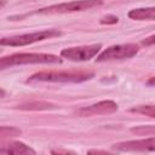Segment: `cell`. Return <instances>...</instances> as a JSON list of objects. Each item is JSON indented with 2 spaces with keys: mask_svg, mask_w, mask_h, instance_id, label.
I'll return each mask as SVG.
<instances>
[{
  "mask_svg": "<svg viewBox=\"0 0 155 155\" xmlns=\"http://www.w3.org/2000/svg\"><path fill=\"white\" fill-rule=\"evenodd\" d=\"M62 63L58 56L51 53H15L0 58V70L23 64H57Z\"/></svg>",
  "mask_w": 155,
  "mask_h": 155,
  "instance_id": "6da1fadb",
  "label": "cell"
},
{
  "mask_svg": "<svg viewBox=\"0 0 155 155\" xmlns=\"http://www.w3.org/2000/svg\"><path fill=\"white\" fill-rule=\"evenodd\" d=\"M93 78L91 71H57V70H45L33 74L28 82H82Z\"/></svg>",
  "mask_w": 155,
  "mask_h": 155,
  "instance_id": "7a4b0ae2",
  "label": "cell"
},
{
  "mask_svg": "<svg viewBox=\"0 0 155 155\" xmlns=\"http://www.w3.org/2000/svg\"><path fill=\"white\" fill-rule=\"evenodd\" d=\"M103 0H79V1H70V2H62L51 5L47 7L39 8L34 12L25 13L23 16H17V18H23L31 15H56V13H70V12H78V11H85L91 7L98 6L102 4Z\"/></svg>",
  "mask_w": 155,
  "mask_h": 155,
  "instance_id": "3957f363",
  "label": "cell"
},
{
  "mask_svg": "<svg viewBox=\"0 0 155 155\" xmlns=\"http://www.w3.org/2000/svg\"><path fill=\"white\" fill-rule=\"evenodd\" d=\"M59 35H62V33L58 29H46V30L27 33V34H21L15 36H6L0 39V46H25L38 41L52 39Z\"/></svg>",
  "mask_w": 155,
  "mask_h": 155,
  "instance_id": "277c9868",
  "label": "cell"
},
{
  "mask_svg": "<svg viewBox=\"0 0 155 155\" xmlns=\"http://www.w3.org/2000/svg\"><path fill=\"white\" fill-rule=\"evenodd\" d=\"M139 51L138 45L136 44H122V45H114L101 52L96 61L97 62H107V61H120V59H128L136 56Z\"/></svg>",
  "mask_w": 155,
  "mask_h": 155,
  "instance_id": "5b68a950",
  "label": "cell"
},
{
  "mask_svg": "<svg viewBox=\"0 0 155 155\" xmlns=\"http://www.w3.org/2000/svg\"><path fill=\"white\" fill-rule=\"evenodd\" d=\"M102 48L101 44H93V45H86V46H79V47H69L61 51V57L67 58L73 62H84L90 61Z\"/></svg>",
  "mask_w": 155,
  "mask_h": 155,
  "instance_id": "8992f818",
  "label": "cell"
},
{
  "mask_svg": "<svg viewBox=\"0 0 155 155\" xmlns=\"http://www.w3.org/2000/svg\"><path fill=\"white\" fill-rule=\"evenodd\" d=\"M113 148L120 151H154L155 138L154 136H150L149 138H145V139L120 142L114 144Z\"/></svg>",
  "mask_w": 155,
  "mask_h": 155,
  "instance_id": "52a82bcc",
  "label": "cell"
},
{
  "mask_svg": "<svg viewBox=\"0 0 155 155\" xmlns=\"http://www.w3.org/2000/svg\"><path fill=\"white\" fill-rule=\"evenodd\" d=\"M117 110V104L114 101H102L96 104L81 108L78 110L79 116H93V115H107L115 113Z\"/></svg>",
  "mask_w": 155,
  "mask_h": 155,
  "instance_id": "ba28073f",
  "label": "cell"
},
{
  "mask_svg": "<svg viewBox=\"0 0 155 155\" xmlns=\"http://www.w3.org/2000/svg\"><path fill=\"white\" fill-rule=\"evenodd\" d=\"M0 154H13V155L33 154L34 155L35 150L22 142H10L0 145Z\"/></svg>",
  "mask_w": 155,
  "mask_h": 155,
  "instance_id": "9c48e42d",
  "label": "cell"
},
{
  "mask_svg": "<svg viewBox=\"0 0 155 155\" xmlns=\"http://www.w3.org/2000/svg\"><path fill=\"white\" fill-rule=\"evenodd\" d=\"M128 18L136 21H154L155 19V7H142L133 8L127 13Z\"/></svg>",
  "mask_w": 155,
  "mask_h": 155,
  "instance_id": "30bf717a",
  "label": "cell"
},
{
  "mask_svg": "<svg viewBox=\"0 0 155 155\" xmlns=\"http://www.w3.org/2000/svg\"><path fill=\"white\" fill-rule=\"evenodd\" d=\"M21 134V130L12 127V126H0V140L12 138Z\"/></svg>",
  "mask_w": 155,
  "mask_h": 155,
  "instance_id": "8fae6325",
  "label": "cell"
},
{
  "mask_svg": "<svg viewBox=\"0 0 155 155\" xmlns=\"http://www.w3.org/2000/svg\"><path fill=\"white\" fill-rule=\"evenodd\" d=\"M131 111L132 113L143 114V115H148L149 117H155L154 105H140V107H136V108H132Z\"/></svg>",
  "mask_w": 155,
  "mask_h": 155,
  "instance_id": "7c38bea8",
  "label": "cell"
},
{
  "mask_svg": "<svg viewBox=\"0 0 155 155\" xmlns=\"http://www.w3.org/2000/svg\"><path fill=\"white\" fill-rule=\"evenodd\" d=\"M131 131L134 132V133H137V134H140V136H143V134H145V133H149L150 136H154V126H153V125H149L148 127H145V126H139V127L132 128Z\"/></svg>",
  "mask_w": 155,
  "mask_h": 155,
  "instance_id": "4fadbf2b",
  "label": "cell"
},
{
  "mask_svg": "<svg viewBox=\"0 0 155 155\" xmlns=\"http://www.w3.org/2000/svg\"><path fill=\"white\" fill-rule=\"evenodd\" d=\"M117 21H119V18H117L116 16L109 15V16H107V17H103V18L101 19V23H102V24H114V23H117Z\"/></svg>",
  "mask_w": 155,
  "mask_h": 155,
  "instance_id": "5bb4252c",
  "label": "cell"
},
{
  "mask_svg": "<svg viewBox=\"0 0 155 155\" xmlns=\"http://www.w3.org/2000/svg\"><path fill=\"white\" fill-rule=\"evenodd\" d=\"M154 41H155V36H154V35H150L149 38H147L145 40H143L142 44L145 45V46H151V45L154 44Z\"/></svg>",
  "mask_w": 155,
  "mask_h": 155,
  "instance_id": "9a60e30c",
  "label": "cell"
},
{
  "mask_svg": "<svg viewBox=\"0 0 155 155\" xmlns=\"http://www.w3.org/2000/svg\"><path fill=\"white\" fill-rule=\"evenodd\" d=\"M5 5H6V1L5 0H0V8H2Z\"/></svg>",
  "mask_w": 155,
  "mask_h": 155,
  "instance_id": "2e32d148",
  "label": "cell"
},
{
  "mask_svg": "<svg viewBox=\"0 0 155 155\" xmlns=\"http://www.w3.org/2000/svg\"><path fill=\"white\" fill-rule=\"evenodd\" d=\"M5 94H6V92H5L2 88H0V97H4Z\"/></svg>",
  "mask_w": 155,
  "mask_h": 155,
  "instance_id": "e0dca14e",
  "label": "cell"
},
{
  "mask_svg": "<svg viewBox=\"0 0 155 155\" xmlns=\"http://www.w3.org/2000/svg\"><path fill=\"white\" fill-rule=\"evenodd\" d=\"M148 84H149L150 86H153V84H154V78H151V79H150V81H149Z\"/></svg>",
  "mask_w": 155,
  "mask_h": 155,
  "instance_id": "ac0fdd59",
  "label": "cell"
}]
</instances>
